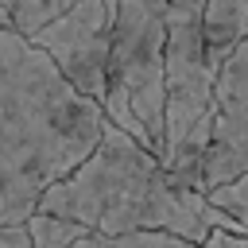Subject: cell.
<instances>
[{
	"instance_id": "cell-9",
	"label": "cell",
	"mask_w": 248,
	"mask_h": 248,
	"mask_svg": "<svg viewBox=\"0 0 248 248\" xmlns=\"http://www.w3.org/2000/svg\"><path fill=\"white\" fill-rule=\"evenodd\" d=\"M27 232H31V248H74L89 229L74 225V221H62V217H50V213H31Z\"/></svg>"
},
{
	"instance_id": "cell-4",
	"label": "cell",
	"mask_w": 248,
	"mask_h": 248,
	"mask_svg": "<svg viewBox=\"0 0 248 248\" xmlns=\"http://www.w3.org/2000/svg\"><path fill=\"white\" fill-rule=\"evenodd\" d=\"M167 0H112V50L105 116L140 140L159 163L167 155Z\"/></svg>"
},
{
	"instance_id": "cell-3",
	"label": "cell",
	"mask_w": 248,
	"mask_h": 248,
	"mask_svg": "<svg viewBox=\"0 0 248 248\" xmlns=\"http://www.w3.org/2000/svg\"><path fill=\"white\" fill-rule=\"evenodd\" d=\"M167 155L163 167L178 186L202 194V163L213 124L217 66L205 39V0H167Z\"/></svg>"
},
{
	"instance_id": "cell-11",
	"label": "cell",
	"mask_w": 248,
	"mask_h": 248,
	"mask_svg": "<svg viewBox=\"0 0 248 248\" xmlns=\"http://www.w3.org/2000/svg\"><path fill=\"white\" fill-rule=\"evenodd\" d=\"M205 198H209L213 209H221L229 221H236V229L248 236V174H240V178H232V182H221V186L205 190Z\"/></svg>"
},
{
	"instance_id": "cell-7",
	"label": "cell",
	"mask_w": 248,
	"mask_h": 248,
	"mask_svg": "<svg viewBox=\"0 0 248 248\" xmlns=\"http://www.w3.org/2000/svg\"><path fill=\"white\" fill-rule=\"evenodd\" d=\"M205 39L213 66H221V58L248 39V0H205Z\"/></svg>"
},
{
	"instance_id": "cell-12",
	"label": "cell",
	"mask_w": 248,
	"mask_h": 248,
	"mask_svg": "<svg viewBox=\"0 0 248 248\" xmlns=\"http://www.w3.org/2000/svg\"><path fill=\"white\" fill-rule=\"evenodd\" d=\"M0 248H31L27 225H0Z\"/></svg>"
},
{
	"instance_id": "cell-10",
	"label": "cell",
	"mask_w": 248,
	"mask_h": 248,
	"mask_svg": "<svg viewBox=\"0 0 248 248\" xmlns=\"http://www.w3.org/2000/svg\"><path fill=\"white\" fill-rule=\"evenodd\" d=\"M0 8L12 16V27L31 39L39 27H46L50 19H58L70 4L66 0H0Z\"/></svg>"
},
{
	"instance_id": "cell-1",
	"label": "cell",
	"mask_w": 248,
	"mask_h": 248,
	"mask_svg": "<svg viewBox=\"0 0 248 248\" xmlns=\"http://www.w3.org/2000/svg\"><path fill=\"white\" fill-rule=\"evenodd\" d=\"M108 116L43 46L0 27V225H27L43 194L101 143Z\"/></svg>"
},
{
	"instance_id": "cell-2",
	"label": "cell",
	"mask_w": 248,
	"mask_h": 248,
	"mask_svg": "<svg viewBox=\"0 0 248 248\" xmlns=\"http://www.w3.org/2000/svg\"><path fill=\"white\" fill-rule=\"evenodd\" d=\"M35 213L85 225L97 236L167 232L190 244H205L217 229L244 236L236 221L213 209L205 194L178 186L167 167L112 120L105 124L93 155L54 182Z\"/></svg>"
},
{
	"instance_id": "cell-5",
	"label": "cell",
	"mask_w": 248,
	"mask_h": 248,
	"mask_svg": "<svg viewBox=\"0 0 248 248\" xmlns=\"http://www.w3.org/2000/svg\"><path fill=\"white\" fill-rule=\"evenodd\" d=\"M35 46L50 54L62 78L89 101L105 108L108 93V50H112V12L105 0H78L58 19L31 35Z\"/></svg>"
},
{
	"instance_id": "cell-13",
	"label": "cell",
	"mask_w": 248,
	"mask_h": 248,
	"mask_svg": "<svg viewBox=\"0 0 248 248\" xmlns=\"http://www.w3.org/2000/svg\"><path fill=\"white\" fill-rule=\"evenodd\" d=\"M0 27H12V16H8L4 8H0ZM12 31H16V27H12Z\"/></svg>"
},
{
	"instance_id": "cell-14",
	"label": "cell",
	"mask_w": 248,
	"mask_h": 248,
	"mask_svg": "<svg viewBox=\"0 0 248 248\" xmlns=\"http://www.w3.org/2000/svg\"><path fill=\"white\" fill-rule=\"evenodd\" d=\"M105 4H108V12H112V0H105Z\"/></svg>"
},
{
	"instance_id": "cell-6",
	"label": "cell",
	"mask_w": 248,
	"mask_h": 248,
	"mask_svg": "<svg viewBox=\"0 0 248 248\" xmlns=\"http://www.w3.org/2000/svg\"><path fill=\"white\" fill-rule=\"evenodd\" d=\"M240 174H248V39H240L217 66L202 194Z\"/></svg>"
},
{
	"instance_id": "cell-8",
	"label": "cell",
	"mask_w": 248,
	"mask_h": 248,
	"mask_svg": "<svg viewBox=\"0 0 248 248\" xmlns=\"http://www.w3.org/2000/svg\"><path fill=\"white\" fill-rule=\"evenodd\" d=\"M74 248H248V236L217 229L205 244H190V240H178V236H167V232H132V236H97V232H85Z\"/></svg>"
}]
</instances>
